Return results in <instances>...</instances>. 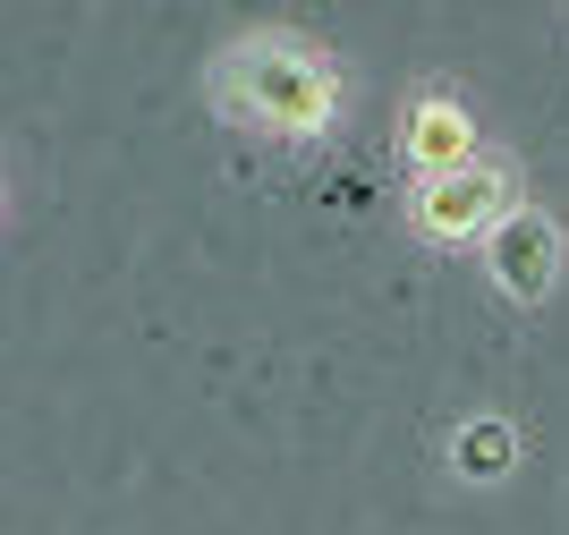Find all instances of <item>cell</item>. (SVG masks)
<instances>
[{
    "instance_id": "6da1fadb",
    "label": "cell",
    "mask_w": 569,
    "mask_h": 535,
    "mask_svg": "<svg viewBox=\"0 0 569 535\" xmlns=\"http://www.w3.org/2000/svg\"><path fill=\"white\" fill-rule=\"evenodd\" d=\"M204 93L230 128H256V137H323L349 102V77L315 34H289V26H256V34H230L204 69Z\"/></svg>"
},
{
    "instance_id": "7a4b0ae2",
    "label": "cell",
    "mask_w": 569,
    "mask_h": 535,
    "mask_svg": "<svg viewBox=\"0 0 569 535\" xmlns=\"http://www.w3.org/2000/svg\"><path fill=\"white\" fill-rule=\"evenodd\" d=\"M519 170L501 162V153H485V162L468 170H442V179H417L408 187V230L426 238V247H493V230L519 212Z\"/></svg>"
},
{
    "instance_id": "3957f363",
    "label": "cell",
    "mask_w": 569,
    "mask_h": 535,
    "mask_svg": "<svg viewBox=\"0 0 569 535\" xmlns=\"http://www.w3.org/2000/svg\"><path fill=\"white\" fill-rule=\"evenodd\" d=\"M476 264H485V280H493V298H510V306H545L552 289H561L569 230L552 221L545 205H519V212L493 230V247H485Z\"/></svg>"
},
{
    "instance_id": "277c9868",
    "label": "cell",
    "mask_w": 569,
    "mask_h": 535,
    "mask_svg": "<svg viewBox=\"0 0 569 535\" xmlns=\"http://www.w3.org/2000/svg\"><path fill=\"white\" fill-rule=\"evenodd\" d=\"M485 162V137H476V111L459 102V93H408V111H400V170L408 187L417 179H442V170H468Z\"/></svg>"
},
{
    "instance_id": "5b68a950",
    "label": "cell",
    "mask_w": 569,
    "mask_h": 535,
    "mask_svg": "<svg viewBox=\"0 0 569 535\" xmlns=\"http://www.w3.org/2000/svg\"><path fill=\"white\" fill-rule=\"evenodd\" d=\"M451 467L468 476V485H501V476L519 467V425L510 417H468L451 434Z\"/></svg>"
}]
</instances>
